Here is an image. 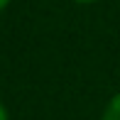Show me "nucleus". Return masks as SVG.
<instances>
[{
  "instance_id": "f257e3e1",
  "label": "nucleus",
  "mask_w": 120,
  "mask_h": 120,
  "mask_svg": "<svg viewBox=\"0 0 120 120\" xmlns=\"http://www.w3.org/2000/svg\"><path fill=\"white\" fill-rule=\"evenodd\" d=\"M101 120H120V91L108 101V105H105V110H103V118Z\"/></svg>"
},
{
  "instance_id": "f03ea898",
  "label": "nucleus",
  "mask_w": 120,
  "mask_h": 120,
  "mask_svg": "<svg viewBox=\"0 0 120 120\" xmlns=\"http://www.w3.org/2000/svg\"><path fill=\"white\" fill-rule=\"evenodd\" d=\"M0 120H10V115H8V110H5L3 103H0Z\"/></svg>"
},
{
  "instance_id": "7ed1b4c3",
  "label": "nucleus",
  "mask_w": 120,
  "mask_h": 120,
  "mask_svg": "<svg viewBox=\"0 0 120 120\" xmlns=\"http://www.w3.org/2000/svg\"><path fill=\"white\" fill-rule=\"evenodd\" d=\"M71 3H79V5H91V3H98V0H71Z\"/></svg>"
},
{
  "instance_id": "20e7f679",
  "label": "nucleus",
  "mask_w": 120,
  "mask_h": 120,
  "mask_svg": "<svg viewBox=\"0 0 120 120\" xmlns=\"http://www.w3.org/2000/svg\"><path fill=\"white\" fill-rule=\"evenodd\" d=\"M8 5H10V0H0V12H3V10L8 8Z\"/></svg>"
}]
</instances>
